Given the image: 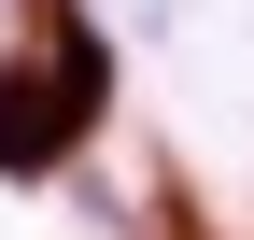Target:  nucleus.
<instances>
[{
    "label": "nucleus",
    "instance_id": "1",
    "mask_svg": "<svg viewBox=\"0 0 254 240\" xmlns=\"http://www.w3.org/2000/svg\"><path fill=\"white\" fill-rule=\"evenodd\" d=\"M113 99V43L85 0H28L14 57H0V184H43V170L85 156V127H99Z\"/></svg>",
    "mask_w": 254,
    "mask_h": 240
}]
</instances>
